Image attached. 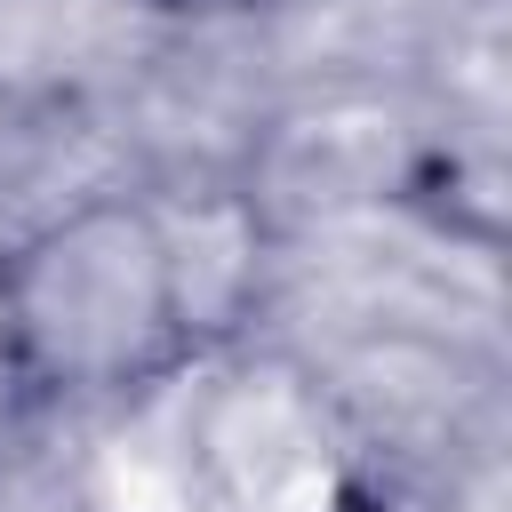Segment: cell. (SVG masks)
<instances>
[{
  "mask_svg": "<svg viewBox=\"0 0 512 512\" xmlns=\"http://www.w3.org/2000/svg\"><path fill=\"white\" fill-rule=\"evenodd\" d=\"M176 8H256V0H176Z\"/></svg>",
  "mask_w": 512,
  "mask_h": 512,
  "instance_id": "cell-2",
  "label": "cell"
},
{
  "mask_svg": "<svg viewBox=\"0 0 512 512\" xmlns=\"http://www.w3.org/2000/svg\"><path fill=\"white\" fill-rule=\"evenodd\" d=\"M200 352L184 224L160 200L96 192L0 256V368L32 400H128Z\"/></svg>",
  "mask_w": 512,
  "mask_h": 512,
  "instance_id": "cell-1",
  "label": "cell"
}]
</instances>
